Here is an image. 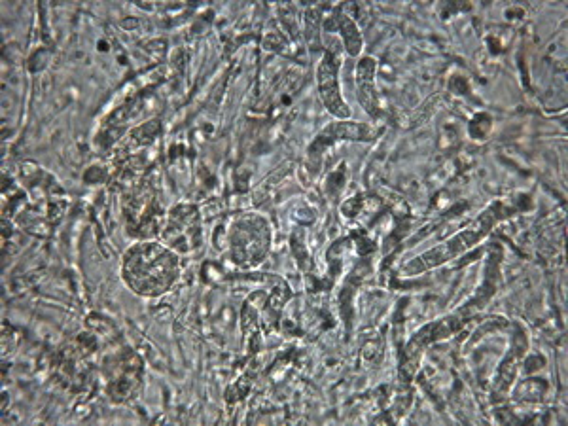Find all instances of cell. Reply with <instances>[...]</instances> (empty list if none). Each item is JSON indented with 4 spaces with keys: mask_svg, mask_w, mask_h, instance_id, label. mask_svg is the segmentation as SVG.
I'll use <instances>...</instances> for the list:
<instances>
[{
    "mask_svg": "<svg viewBox=\"0 0 568 426\" xmlns=\"http://www.w3.org/2000/svg\"><path fill=\"white\" fill-rule=\"evenodd\" d=\"M124 281L141 296H160L177 281L178 258L160 243H141L127 250L124 258Z\"/></svg>",
    "mask_w": 568,
    "mask_h": 426,
    "instance_id": "obj_1",
    "label": "cell"
},
{
    "mask_svg": "<svg viewBox=\"0 0 568 426\" xmlns=\"http://www.w3.org/2000/svg\"><path fill=\"white\" fill-rule=\"evenodd\" d=\"M269 249V228L260 216H243L231 230V258L237 266L250 267L262 262Z\"/></svg>",
    "mask_w": 568,
    "mask_h": 426,
    "instance_id": "obj_2",
    "label": "cell"
},
{
    "mask_svg": "<svg viewBox=\"0 0 568 426\" xmlns=\"http://www.w3.org/2000/svg\"><path fill=\"white\" fill-rule=\"evenodd\" d=\"M338 69L339 63L334 52H326L317 72V84L324 107L328 108V112H332L336 118L343 120L351 116V110L339 95Z\"/></svg>",
    "mask_w": 568,
    "mask_h": 426,
    "instance_id": "obj_3",
    "label": "cell"
},
{
    "mask_svg": "<svg viewBox=\"0 0 568 426\" xmlns=\"http://www.w3.org/2000/svg\"><path fill=\"white\" fill-rule=\"evenodd\" d=\"M373 72H375V63L372 59H364L358 65V101L372 116H375L377 99H375V88H373Z\"/></svg>",
    "mask_w": 568,
    "mask_h": 426,
    "instance_id": "obj_4",
    "label": "cell"
},
{
    "mask_svg": "<svg viewBox=\"0 0 568 426\" xmlns=\"http://www.w3.org/2000/svg\"><path fill=\"white\" fill-rule=\"evenodd\" d=\"M339 29L343 31V40H345V46H347V52L351 55L360 54L362 50V38L358 35V29H356L355 23L347 16H339Z\"/></svg>",
    "mask_w": 568,
    "mask_h": 426,
    "instance_id": "obj_5",
    "label": "cell"
}]
</instances>
